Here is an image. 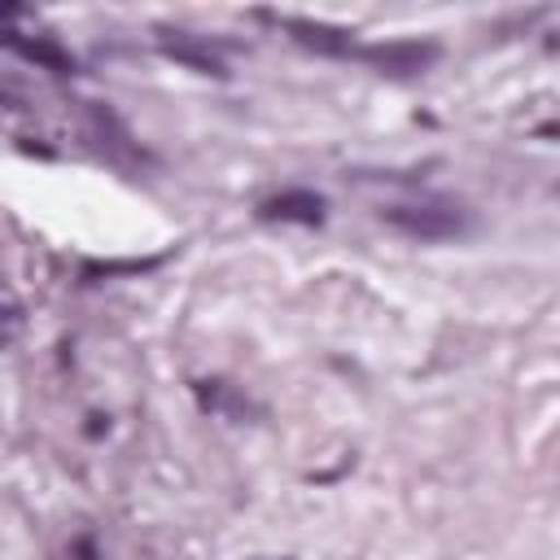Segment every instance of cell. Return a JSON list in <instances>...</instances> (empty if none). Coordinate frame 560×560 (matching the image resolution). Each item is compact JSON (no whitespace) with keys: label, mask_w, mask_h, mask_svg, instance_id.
<instances>
[{"label":"cell","mask_w":560,"mask_h":560,"mask_svg":"<svg viewBox=\"0 0 560 560\" xmlns=\"http://www.w3.org/2000/svg\"><path fill=\"white\" fill-rule=\"evenodd\" d=\"M262 219H284V223H319L324 219V197L311 188H284L262 201Z\"/></svg>","instance_id":"3957f363"},{"label":"cell","mask_w":560,"mask_h":560,"mask_svg":"<svg viewBox=\"0 0 560 560\" xmlns=\"http://www.w3.org/2000/svg\"><path fill=\"white\" fill-rule=\"evenodd\" d=\"M0 109H18V96H13V92H4V88H0Z\"/></svg>","instance_id":"52a82bcc"},{"label":"cell","mask_w":560,"mask_h":560,"mask_svg":"<svg viewBox=\"0 0 560 560\" xmlns=\"http://www.w3.org/2000/svg\"><path fill=\"white\" fill-rule=\"evenodd\" d=\"M381 219L416 241H451L472 228V214L455 201H398V206H385Z\"/></svg>","instance_id":"6da1fadb"},{"label":"cell","mask_w":560,"mask_h":560,"mask_svg":"<svg viewBox=\"0 0 560 560\" xmlns=\"http://www.w3.org/2000/svg\"><path fill=\"white\" fill-rule=\"evenodd\" d=\"M26 61H35V66H44V70H52V74H70L74 70V57L57 44V39H48V35H39V39H9Z\"/></svg>","instance_id":"8992f818"},{"label":"cell","mask_w":560,"mask_h":560,"mask_svg":"<svg viewBox=\"0 0 560 560\" xmlns=\"http://www.w3.org/2000/svg\"><path fill=\"white\" fill-rule=\"evenodd\" d=\"M162 52L175 57V61H184V66H192V70H201V74H228L223 61H219V52H210V48L197 44L192 35H179V31L171 35V31H166V35H162Z\"/></svg>","instance_id":"277c9868"},{"label":"cell","mask_w":560,"mask_h":560,"mask_svg":"<svg viewBox=\"0 0 560 560\" xmlns=\"http://www.w3.org/2000/svg\"><path fill=\"white\" fill-rule=\"evenodd\" d=\"M368 66H376L381 74H424L438 61V44H420V39H389V44H368L359 52Z\"/></svg>","instance_id":"7a4b0ae2"},{"label":"cell","mask_w":560,"mask_h":560,"mask_svg":"<svg viewBox=\"0 0 560 560\" xmlns=\"http://www.w3.org/2000/svg\"><path fill=\"white\" fill-rule=\"evenodd\" d=\"M284 31L298 39V44H306V48H315V52H346L350 48V35L341 31V26H324V22H302V18H284Z\"/></svg>","instance_id":"5b68a950"}]
</instances>
